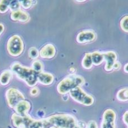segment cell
Returning <instances> with one entry per match:
<instances>
[{
  "label": "cell",
  "mask_w": 128,
  "mask_h": 128,
  "mask_svg": "<svg viewBox=\"0 0 128 128\" xmlns=\"http://www.w3.org/2000/svg\"><path fill=\"white\" fill-rule=\"evenodd\" d=\"M43 128H73L76 125L75 118L70 115L57 114L41 120Z\"/></svg>",
  "instance_id": "1"
},
{
  "label": "cell",
  "mask_w": 128,
  "mask_h": 128,
  "mask_svg": "<svg viewBox=\"0 0 128 128\" xmlns=\"http://www.w3.org/2000/svg\"><path fill=\"white\" fill-rule=\"evenodd\" d=\"M11 70L20 79L24 81L29 86H35L38 82V73L31 68L23 66L20 64L16 62L12 65Z\"/></svg>",
  "instance_id": "2"
},
{
  "label": "cell",
  "mask_w": 128,
  "mask_h": 128,
  "mask_svg": "<svg viewBox=\"0 0 128 128\" xmlns=\"http://www.w3.org/2000/svg\"><path fill=\"white\" fill-rule=\"evenodd\" d=\"M84 82V79L81 76L73 74L71 75L59 83L57 90L60 94L65 95L73 88L80 86Z\"/></svg>",
  "instance_id": "3"
},
{
  "label": "cell",
  "mask_w": 128,
  "mask_h": 128,
  "mask_svg": "<svg viewBox=\"0 0 128 128\" xmlns=\"http://www.w3.org/2000/svg\"><path fill=\"white\" fill-rule=\"evenodd\" d=\"M8 52L12 56H18L22 54L24 50V44L20 37L14 35L9 38L7 44Z\"/></svg>",
  "instance_id": "4"
},
{
  "label": "cell",
  "mask_w": 128,
  "mask_h": 128,
  "mask_svg": "<svg viewBox=\"0 0 128 128\" xmlns=\"http://www.w3.org/2000/svg\"><path fill=\"white\" fill-rule=\"evenodd\" d=\"M71 98L76 102L86 106H90L93 103V98L87 94L80 86L76 88L70 92Z\"/></svg>",
  "instance_id": "5"
},
{
  "label": "cell",
  "mask_w": 128,
  "mask_h": 128,
  "mask_svg": "<svg viewBox=\"0 0 128 128\" xmlns=\"http://www.w3.org/2000/svg\"><path fill=\"white\" fill-rule=\"evenodd\" d=\"M6 97L9 106L13 109H15L20 102L25 100L24 95L15 88H10L7 90Z\"/></svg>",
  "instance_id": "6"
},
{
  "label": "cell",
  "mask_w": 128,
  "mask_h": 128,
  "mask_svg": "<svg viewBox=\"0 0 128 128\" xmlns=\"http://www.w3.org/2000/svg\"><path fill=\"white\" fill-rule=\"evenodd\" d=\"M116 115L111 109H107L103 115L101 128H115Z\"/></svg>",
  "instance_id": "7"
},
{
  "label": "cell",
  "mask_w": 128,
  "mask_h": 128,
  "mask_svg": "<svg viewBox=\"0 0 128 128\" xmlns=\"http://www.w3.org/2000/svg\"><path fill=\"white\" fill-rule=\"evenodd\" d=\"M104 60L106 61V65L105 69L107 71H111L113 69V66L114 64L116 62L117 58L116 54L113 51H109L102 53Z\"/></svg>",
  "instance_id": "8"
},
{
  "label": "cell",
  "mask_w": 128,
  "mask_h": 128,
  "mask_svg": "<svg viewBox=\"0 0 128 128\" xmlns=\"http://www.w3.org/2000/svg\"><path fill=\"white\" fill-rule=\"evenodd\" d=\"M96 35L93 31L90 30L83 31L78 34L77 41L80 44L90 42L95 40Z\"/></svg>",
  "instance_id": "9"
},
{
  "label": "cell",
  "mask_w": 128,
  "mask_h": 128,
  "mask_svg": "<svg viewBox=\"0 0 128 128\" xmlns=\"http://www.w3.org/2000/svg\"><path fill=\"white\" fill-rule=\"evenodd\" d=\"M55 47L51 44H47L41 49L39 54L43 58H51L55 55Z\"/></svg>",
  "instance_id": "10"
},
{
  "label": "cell",
  "mask_w": 128,
  "mask_h": 128,
  "mask_svg": "<svg viewBox=\"0 0 128 128\" xmlns=\"http://www.w3.org/2000/svg\"><path fill=\"white\" fill-rule=\"evenodd\" d=\"M31 108L30 103L26 100H23L20 102L15 108L16 114L20 116H25Z\"/></svg>",
  "instance_id": "11"
},
{
  "label": "cell",
  "mask_w": 128,
  "mask_h": 128,
  "mask_svg": "<svg viewBox=\"0 0 128 128\" xmlns=\"http://www.w3.org/2000/svg\"><path fill=\"white\" fill-rule=\"evenodd\" d=\"M11 18L13 21H20L25 22L29 20V16L28 13L19 10L15 11H12L11 14Z\"/></svg>",
  "instance_id": "12"
},
{
  "label": "cell",
  "mask_w": 128,
  "mask_h": 128,
  "mask_svg": "<svg viewBox=\"0 0 128 128\" xmlns=\"http://www.w3.org/2000/svg\"><path fill=\"white\" fill-rule=\"evenodd\" d=\"M53 76L50 73L41 72L38 74V82L44 85H50L53 83Z\"/></svg>",
  "instance_id": "13"
},
{
  "label": "cell",
  "mask_w": 128,
  "mask_h": 128,
  "mask_svg": "<svg viewBox=\"0 0 128 128\" xmlns=\"http://www.w3.org/2000/svg\"><path fill=\"white\" fill-rule=\"evenodd\" d=\"M12 120L15 126L18 128H24V116L15 113L12 115Z\"/></svg>",
  "instance_id": "14"
},
{
  "label": "cell",
  "mask_w": 128,
  "mask_h": 128,
  "mask_svg": "<svg viewBox=\"0 0 128 128\" xmlns=\"http://www.w3.org/2000/svg\"><path fill=\"white\" fill-rule=\"evenodd\" d=\"M12 73L10 70H5L0 75V83L2 85H7L10 82Z\"/></svg>",
  "instance_id": "15"
},
{
  "label": "cell",
  "mask_w": 128,
  "mask_h": 128,
  "mask_svg": "<svg viewBox=\"0 0 128 128\" xmlns=\"http://www.w3.org/2000/svg\"><path fill=\"white\" fill-rule=\"evenodd\" d=\"M91 59L93 64L95 65H99L104 60V56L102 53L94 52L91 54Z\"/></svg>",
  "instance_id": "16"
},
{
  "label": "cell",
  "mask_w": 128,
  "mask_h": 128,
  "mask_svg": "<svg viewBox=\"0 0 128 128\" xmlns=\"http://www.w3.org/2000/svg\"><path fill=\"white\" fill-rule=\"evenodd\" d=\"M82 65L83 68L86 69H90L92 67L93 63L91 59V54L87 53L85 54V56L83 58Z\"/></svg>",
  "instance_id": "17"
},
{
  "label": "cell",
  "mask_w": 128,
  "mask_h": 128,
  "mask_svg": "<svg viewBox=\"0 0 128 128\" xmlns=\"http://www.w3.org/2000/svg\"><path fill=\"white\" fill-rule=\"evenodd\" d=\"M117 99L120 101H125L128 100V88H124L120 90L117 93Z\"/></svg>",
  "instance_id": "18"
},
{
  "label": "cell",
  "mask_w": 128,
  "mask_h": 128,
  "mask_svg": "<svg viewBox=\"0 0 128 128\" xmlns=\"http://www.w3.org/2000/svg\"><path fill=\"white\" fill-rule=\"evenodd\" d=\"M10 1H0V13H6L10 8Z\"/></svg>",
  "instance_id": "19"
},
{
  "label": "cell",
  "mask_w": 128,
  "mask_h": 128,
  "mask_svg": "<svg viewBox=\"0 0 128 128\" xmlns=\"http://www.w3.org/2000/svg\"><path fill=\"white\" fill-rule=\"evenodd\" d=\"M43 68V64L40 61L36 60L34 61L33 64H32V69H33L34 71H35L37 73H40L42 72Z\"/></svg>",
  "instance_id": "20"
},
{
  "label": "cell",
  "mask_w": 128,
  "mask_h": 128,
  "mask_svg": "<svg viewBox=\"0 0 128 128\" xmlns=\"http://www.w3.org/2000/svg\"><path fill=\"white\" fill-rule=\"evenodd\" d=\"M120 26L123 31L128 32V16L123 18L120 21Z\"/></svg>",
  "instance_id": "21"
},
{
  "label": "cell",
  "mask_w": 128,
  "mask_h": 128,
  "mask_svg": "<svg viewBox=\"0 0 128 128\" xmlns=\"http://www.w3.org/2000/svg\"><path fill=\"white\" fill-rule=\"evenodd\" d=\"M29 56L32 59H35L39 56V53L38 50L35 48H31L29 50Z\"/></svg>",
  "instance_id": "22"
},
{
  "label": "cell",
  "mask_w": 128,
  "mask_h": 128,
  "mask_svg": "<svg viewBox=\"0 0 128 128\" xmlns=\"http://www.w3.org/2000/svg\"><path fill=\"white\" fill-rule=\"evenodd\" d=\"M20 2L14 1L10 2V9L12 11H15L17 10H19L20 8Z\"/></svg>",
  "instance_id": "23"
},
{
  "label": "cell",
  "mask_w": 128,
  "mask_h": 128,
  "mask_svg": "<svg viewBox=\"0 0 128 128\" xmlns=\"http://www.w3.org/2000/svg\"><path fill=\"white\" fill-rule=\"evenodd\" d=\"M20 4L25 9H28L31 7L32 4H33V1H29V0H28V1H26V0H25V1H20Z\"/></svg>",
  "instance_id": "24"
},
{
  "label": "cell",
  "mask_w": 128,
  "mask_h": 128,
  "mask_svg": "<svg viewBox=\"0 0 128 128\" xmlns=\"http://www.w3.org/2000/svg\"><path fill=\"white\" fill-rule=\"evenodd\" d=\"M38 93H39V89L38 88L36 87L33 88L30 91L31 95L33 96H36L38 94Z\"/></svg>",
  "instance_id": "25"
},
{
  "label": "cell",
  "mask_w": 128,
  "mask_h": 128,
  "mask_svg": "<svg viewBox=\"0 0 128 128\" xmlns=\"http://www.w3.org/2000/svg\"><path fill=\"white\" fill-rule=\"evenodd\" d=\"M87 128H97V125L95 122L91 121V122H90L88 124Z\"/></svg>",
  "instance_id": "26"
},
{
  "label": "cell",
  "mask_w": 128,
  "mask_h": 128,
  "mask_svg": "<svg viewBox=\"0 0 128 128\" xmlns=\"http://www.w3.org/2000/svg\"><path fill=\"white\" fill-rule=\"evenodd\" d=\"M123 120L128 127V111L125 113L123 116Z\"/></svg>",
  "instance_id": "27"
},
{
  "label": "cell",
  "mask_w": 128,
  "mask_h": 128,
  "mask_svg": "<svg viewBox=\"0 0 128 128\" xmlns=\"http://www.w3.org/2000/svg\"><path fill=\"white\" fill-rule=\"evenodd\" d=\"M120 67H121V65H120V64L118 62H116L114 65V66H113V68L115 70H119Z\"/></svg>",
  "instance_id": "28"
},
{
  "label": "cell",
  "mask_w": 128,
  "mask_h": 128,
  "mask_svg": "<svg viewBox=\"0 0 128 128\" xmlns=\"http://www.w3.org/2000/svg\"><path fill=\"white\" fill-rule=\"evenodd\" d=\"M5 30V28L3 24H0V36L1 35V34L3 33V32Z\"/></svg>",
  "instance_id": "29"
},
{
  "label": "cell",
  "mask_w": 128,
  "mask_h": 128,
  "mask_svg": "<svg viewBox=\"0 0 128 128\" xmlns=\"http://www.w3.org/2000/svg\"><path fill=\"white\" fill-rule=\"evenodd\" d=\"M124 70V71L125 72L128 73V64H126V65H125Z\"/></svg>",
  "instance_id": "30"
},
{
  "label": "cell",
  "mask_w": 128,
  "mask_h": 128,
  "mask_svg": "<svg viewBox=\"0 0 128 128\" xmlns=\"http://www.w3.org/2000/svg\"><path fill=\"white\" fill-rule=\"evenodd\" d=\"M73 128H80L79 126H77V125H76L75 126H74Z\"/></svg>",
  "instance_id": "31"
}]
</instances>
